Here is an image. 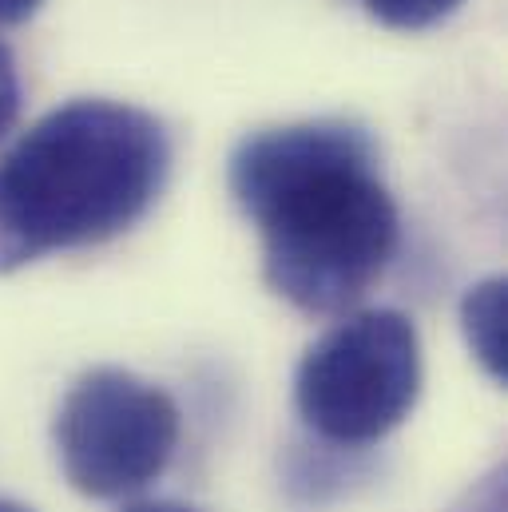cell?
Masks as SVG:
<instances>
[{
  "instance_id": "6da1fadb",
  "label": "cell",
  "mask_w": 508,
  "mask_h": 512,
  "mask_svg": "<svg viewBox=\"0 0 508 512\" xmlns=\"http://www.w3.org/2000/svg\"><path fill=\"white\" fill-rule=\"evenodd\" d=\"M231 195L262 235V278L302 314H346L397 255L401 215L374 135L346 120H302L247 135Z\"/></svg>"
},
{
  "instance_id": "7a4b0ae2",
  "label": "cell",
  "mask_w": 508,
  "mask_h": 512,
  "mask_svg": "<svg viewBox=\"0 0 508 512\" xmlns=\"http://www.w3.org/2000/svg\"><path fill=\"white\" fill-rule=\"evenodd\" d=\"M171 175L167 128L116 100H72L0 155V274L131 231Z\"/></svg>"
},
{
  "instance_id": "3957f363",
  "label": "cell",
  "mask_w": 508,
  "mask_h": 512,
  "mask_svg": "<svg viewBox=\"0 0 508 512\" xmlns=\"http://www.w3.org/2000/svg\"><path fill=\"white\" fill-rule=\"evenodd\" d=\"M421 393V338L401 310H358L334 322L298 362L294 405L330 445L389 437Z\"/></svg>"
},
{
  "instance_id": "277c9868",
  "label": "cell",
  "mask_w": 508,
  "mask_h": 512,
  "mask_svg": "<svg viewBox=\"0 0 508 512\" xmlns=\"http://www.w3.org/2000/svg\"><path fill=\"white\" fill-rule=\"evenodd\" d=\"M179 405L167 389L131 370L100 366L64 393L52 441L68 485L92 501H120L147 489L179 449Z\"/></svg>"
},
{
  "instance_id": "5b68a950",
  "label": "cell",
  "mask_w": 508,
  "mask_h": 512,
  "mask_svg": "<svg viewBox=\"0 0 508 512\" xmlns=\"http://www.w3.org/2000/svg\"><path fill=\"white\" fill-rule=\"evenodd\" d=\"M508 286L505 278H489L477 290H469L461 318H465V338L473 346V354L481 358V366L505 382L508 374Z\"/></svg>"
},
{
  "instance_id": "8992f818",
  "label": "cell",
  "mask_w": 508,
  "mask_h": 512,
  "mask_svg": "<svg viewBox=\"0 0 508 512\" xmlns=\"http://www.w3.org/2000/svg\"><path fill=\"white\" fill-rule=\"evenodd\" d=\"M362 4H366V12L378 24H385V28L421 32V28H433L445 16H453L465 0H362Z\"/></svg>"
},
{
  "instance_id": "52a82bcc",
  "label": "cell",
  "mask_w": 508,
  "mask_h": 512,
  "mask_svg": "<svg viewBox=\"0 0 508 512\" xmlns=\"http://www.w3.org/2000/svg\"><path fill=\"white\" fill-rule=\"evenodd\" d=\"M16 116H20V68L8 44L0 40V139L16 124Z\"/></svg>"
},
{
  "instance_id": "ba28073f",
  "label": "cell",
  "mask_w": 508,
  "mask_h": 512,
  "mask_svg": "<svg viewBox=\"0 0 508 512\" xmlns=\"http://www.w3.org/2000/svg\"><path fill=\"white\" fill-rule=\"evenodd\" d=\"M505 501H501V473H493L477 493H469V509L461 512H501Z\"/></svg>"
},
{
  "instance_id": "9c48e42d",
  "label": "cell",
  "mask_w": 508,
  "mask_h": 512,
  "mask_svg": "<svg viewBox=\"0 0 508 512\" xmlns=\"http://www.w3.org/2000/svg\"><path fill=\"white\" fill-rule=\"evenodd\" d=\"M40 4L44 0H0V24H24L40 12Z\"/></svg>"
},
{
  "instance_id": "30bf717a",
  "label": "cell",
  "mask_w": 508,
  "mask_h": 512,
  "mask_svg": "<svg viewBox=\"0 0 508 512\" xmlns=\"http://www.w3.org/2000/svg\"><path fill=\"white\" fill-rule=\"evenodd\" d=\"M124 512H199V509H191V505H183V501H135V505H127Z\"/></svg>"
},
{
  "instance_id": "8fae6325",
  "label": "cell",
  "mask_w": 508,
  "mask_h": 512,
  "mask_svg": "<svg viewBox=\"0 0 508 512\" xmlns=\"http://www.w3.org/2000/svg\"><path fill=\"white\" fill-rule=\"evenodd\" d=\"M0 512H32V509H24L20 501H0Z\"/></svg>"
}]
</instances>
